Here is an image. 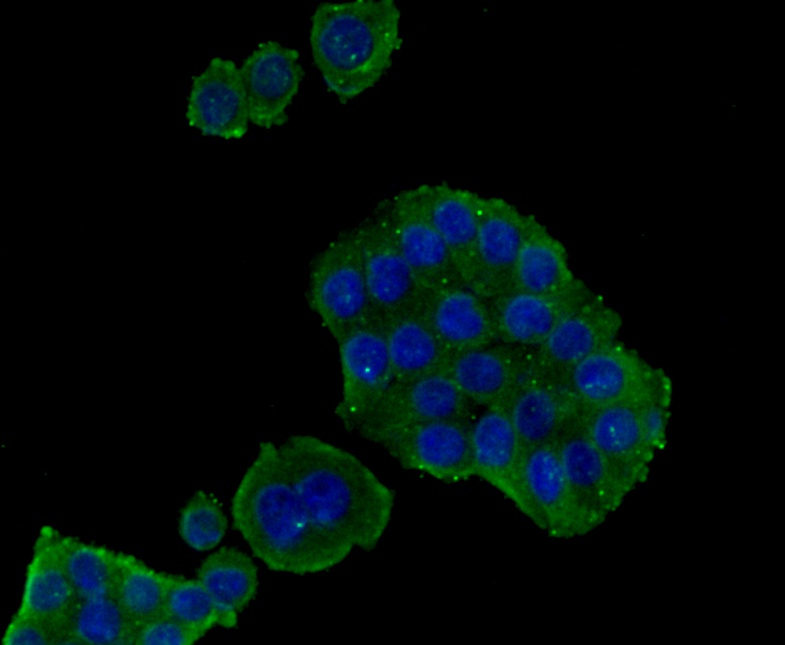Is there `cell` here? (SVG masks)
<instances>
[{"instance_id": "cell-28", "label": "cell", "mask_w": 785, "mask_h": 645, "mask_svg": "<svg viewBox=\"0 0 785 645\" xmlns=\"http://www.w3.org/2000/svg\"><path fill=\"white\" fill-rule=\"evenodd\" d=\"M196 578L222 608L234 614L248 606L259 584L253 560L234 547H222L209 555Z\"/></svg>"}, {"instance_id": "cell-24", "label": "cell", "mask_w": 785, "mask_h": 645, "mask_svg": "<svg viewBox=\"0 0 785 645\" xmlns=\"http://www.w3.org/2000/svg\"><path fill=\"white\" fill-rule=\"evenodd\" d=\"M418 188L430 219L448 249L459 280L471 287L482 196L446 184Z\"/></svg>"}, {"instance_id": "cell-26", "label": "cell", "mask_w": 785, "mask_h": 645, "mask_svg": "<svg viewBox=\"0 0 785 645\" xmlns=\"http://www.w3.org/2000/svg\"><path fill=\"white\" fill-rule=\"evenodd\" d=\"M578 281L569 267L564 246L528 214L508 289L555 295L569 290Z\"/></svg>"}, {"instance_id": "cell-3", "label": "cell", "mask_w": 785, "mask_h": 645, "mask_svg": "<svg viewBox=\"0 0 785 645\" xmlns=\"http://www.w3.org/2000/svg\"><path fill=\"white\" fill-rule=\"evenodd\" d=\"M400 11L393 0L320 3L310 46L327 88L342 102L373 87L400 49Z\"/></svg>"}, {"instance_id": "cell-34", "label": "cell", "mask_w": 785, "mask_h": 645, "mask_svg": "<svg viewBox=\"0 0 785 645\" xmlns=\"http://www.w3.org/2000/svg\"><path fill=\"white\" fill-rule=\"evenodd\" d=\"M1 643L3 645H52L58 644V636L42 620L16 612L4 632Z\"/></svg>"}, {"instance_id": "cell-11", "label": "cell", "mask_w": 785, "mask_h": 645, "mask_svg": "<svg viewBox=\"0 0 785 645\" xmlns=\"http://www.w3.org/2000/svg\"><path fill=\"white\" fill-rule=\"evenodd\" d=\"M357 226L373 316L382 320L416 305L424 288L400 251L383 215L376 208Z\"/></svg>"}, {"instance_id": "cell-18", "label": "cell", "mask_w": 785, "mask_h": 645, "mask_svg": "<svg viewBox=\"0 0 785 645\" xmlns=\"http://www.w3.org/2000/svg\"><path fill=\"white\" fill-rule=\"evenodd\" d=\"M418 307L451 356L498 342L486 299L460 281L425 288Z\"/></svg>"}, {"instance_id": "cell-7", "label": "cell", "mask_w": 785, "mask_h": 645, "mask_svg": "<svg viewBox=\"0 0 785 645\" xmlns=\"http://www.w3.org/2000/svg\"><path fill=\"white\" fill-rule=\"evenodd\" d=\"M668 389H672L671 381L642 397L581 410L577 415L625 496L646 480L655 453L644 428V404Z\"/></svg>"}, {"instance_id": "cell-21", "label": "cell", "mask_w": 785, "mask_h": 645, "mask_svg": "<svg viewBox=\"0 0 785 645\" xmlns=\"http://www.w3.org/2000/svg\"><path fill=\"white\" fill-rule=\"evenodd\" d=\"M496 407L504 411L525 449L554 443L579 413L555 376L533 369Z\"/></svg>"}, {"instance_id": "cell-33", "label": "cell", "mask_w": 785, "mask_h": 645, "mask_svg": "<svg viewBox=\"0 0 785 645\" xmlns=\"http://www.w3.org/2000/svg\"><path fill=\"white\" fill-rule=\"evenodd\" d=\"M202 637L174 617L162 614L138 628L135 645H191Z\"/></svg>"}, {"instance_id": "cell-2", "label": "cell", "mask_w": 785, "mask_h": 645, "mask_svg": "<svg viewBox=\"0 0 785 645\" xmlns=\"http://www.w3.org/2000/svg\"><path fill=\"white\" fill-rule=\"evenodd\" d=\"M278 449L311 516L354 547L374 549L391 520L393 491L355 455L318 437L292 435Z\"/></svg>"}, {"instance_id": "cell-6", "label": "cell", "mask_w": 785, "mask_h": 645, "mask_svg": "<svg viewBox=\"0 0 785 645\" xmlns=\"http://www.w3.org/2000/svg\"><path fill=\"white\" fill-rule=\"evenodd\" d=\"M474 406L444 368L393 381L353 433L377 444L387 434L408 425L444 419L471 420Z\"/></svg>"}, {"instance_id": "cell-15", "label": "cell", "mask_w": 785, "mask_h": 645, "mask_svg": "<svg viewBox=\"0 0 785 645\" xmlns=\"http://www.w3.org/2000/svg\"><path fill=\"white\" fill-rule=\"evenodd\" d=\"M185 117L203 135L240 139L248 131V110L236 64L220 57L193 77Z\"/></svg>"}, {"instance_id": "cell-13", "label": "cell", "mask_w": 785, "mask_h": 645, "mask_svg": "<svg viewBox=\"0 0 785 645\" xmlns=\"http://www.w3.org/2000/svg\"><path fill=\"white\" fill-rule=\"evenodd\" d=\"M239 69L249 121L267 129L286 123L304 76L299 52L277 41L261 42Z\"/></svg>"}, {"instance_id": "cell-31", "label": "cell", "mask_w": 785, "mask_h": 645, "mask_svg": "<svg viewBox=\"0 0 785 645\" xmlns=\"http://www.w3.org/2000/svg\"><path fill=\"white\" fill-rule=\"evenodd\" d=\"M164 614L170 615L204 636L210 629L237 626V614L222 608L196 579L174 575Z\"/></svg>"}, {"instance_id": "cell-17", "label": "cell", "mask_w": 785, "mask_h": 645, "mask_svg": "<svg viewBox=\"0 0 785 645\" xmlns=\"http://www.w3.org/2000/svg\"><path fill=\"white\" fill-rule=\"evenodd\" d=\"M527 217L504 199L482 196L471 288L485 299L508 289Z\"/></svg>"}, {"instance_id": "cell-1", "label": "cell", "mask_w": 785, "mask_h": 645, "mask_svg": "<svg viewBox=\"0 0 785 645\" xmlns=\"http://www.w3.org/2000/svg\"><path fill=\"white\" fill-rule=\"evenodd\" d=\"M231 516L253 555L271 571L323 572L354 548L311 516L271 441L260 443L243 474L232 497Z\"/></svg>"}, {"instance_id": "cell-27", "label": "cell", "mask_w": 785, "mask_h": 645, "mask_svg": "<svg viewBox=\"0 0 785 645\" xmlns=\"http://www.w3.org/2000/svg\"><path fill=\"white\" fill-rule=\"evenodd\" d=\"M138 628L112 596L79 599L59 635V644L135 645Z\"/></svg>"}, {"instance_id": "cell-25", "label": "cell", "mask_w": 785, "mask_h": 645, "mask_svg": "<svg viewBox=\"0 0 785 645\" xmlns=\"http://www.w3.org/2000/svg\"><path fill=\"white\" fill-rule=\"evenodd\" d=\"M380 321L393 381H403L445 368L451 355L430 327L418 303Z\"/></svg>"}, {"instance_id": "cell-22", "label": "cell", "mask_w": 785, "mask_h": 645, "mask_svg": "<svg viewBox=\"0 0 785 645\" xmlns=\"http://www.w3.org/2000/svg\"><path fill=\"white\" fill-rule=\"evenodd\" d=\"M59 534L51 526L40 529L16 611L49 625L58 636V644L60 631L79 600L62 563Z\"/></svg>"}, {"instance_id": "cell-29", "label": "cell", "mask_w": 785, "mask_h": 645, "mask_svg": "<svg viewBox=\"0 0 785 645\" xmlns=\"http://www.w3.org/2000/svg\"><path fill=\"white\" fill-rule=\"evenodd\" d=\"M173 576L147 566L133 555L121 553L112 597L139 628L164 614Z\"/></svg>"}, {"instance_id": "cell-10", "label": "cell", "mask_w": 785, "mask_h": 645, "mask_svg": "<svg viewBox=\"0 0 785 645\" xmlns=\"http://www.w3.org/2000/svg\"><path fill=\"white\" fill-rule=\"evenodd\" d=\"M523 478L528 518L549 536L568 539L599 525L575 497L553 443L525 449Z\"/></svg>"}, {"instance_id": "cell-23", "label": "cell", "mask_w": 785, "mask_h": 645, "mask_svg": "<svg viewBox=\"0 0 785 645\" xmlns=\"http://www.w3.org/2000/svg\"><path fill=\"white\" fill-rule=\"evenodd\" d=\"M553 444L575 497L588 514L601 524L625 497L605 459L577 417Z\"/></svg>"}, {"instance_id": "cell-19", "label": "cell", "mask_w": 785, "mask_h": 645, "mask_svg": "<svg viewBox=\"0 0 785 645\" xmlns=\"http://www.w3.org/2000/svg\"><path fill=\"white\" fill-rule=\"evenodd\" d=\"M475 476L493 486L527 518L529 502L523 478L525 447L500 407H487L472 422Z\"/></svg>"}, {"instance_id": "cell-5", "label": "cell", "mask_w": 785, "mask_h": 645, "mask_svg": "<svg viewBox=\"0 0 785 645\" xmlns=\"http://www.w3.org/2000/svg\"><path fill=\"white\" fill-rule=\"evenodd\" d=\"M578 410L642 397L670 382L634 350L614 341L555 375Z\"/></svg>"}, {"instance_id": "cell-20", "label": "cell", "mask_w": 785, "mask_h": 645, "mask_svg": "<svg viewBox=\"0 0 785 645\" xmlns=\"http://www.w3.org/2000/svg\"><path fill=\"white\" fill-rule=\"evenodd\" d=\"M530 350L502 342L450 356L445 370L478 406L501 405L531 372Z\"/></svg>"}, {"instance_id": "cell-12", "label": "cell", "mask_w": 785, "mask_h": 645, "mask_svg": "<svg viewBox=\"0 0 785 645\" xmlns=\"http://www.w3.org/2000/svg\"><path fill=\"white\" fill-rule=\"evenodd\" d=\"M377 209L387 221L400 251L424 289L460 281L418 187L386 199Z\"/></svg>"}, {"instance_id": "cell-32", "label": "cell", "mask_w": 785, "mask_h": 645, "mask_svg": "<svg viewBox=\"0 0 785 645\" xmlns=\"http://www.w3.org/2000/svg\"><path fill=\"white\" fill-rule=\"evenodd\" d=\"M228 527L219 501L205 491H197L186 503L179 518L181 538L197 551L216 547Z\"/></svg>"}, {"instance_id": "cell-14", "label": "cell", "mask_w": 785, "mask_h": 645, "mask_svg": "<svg viewBox=\"0 0 785 645\" xmlns=\"http://www.w3.org/2000/svg\"><path fill=\"white\" fill-rule=\"evenodd\" d=\"M594 293L578 281L569 290L542 295L507 289L486 299L498 342L532 349L541 344L557 323Z\"/></svg>"}, {"instance_id": "cell-9", "label": "cell", "mask_w": 785, "mask_h": 645, "mask_svg": "<svg viewBox=\"0 0 785 645\" xmlns=\"http://www.w3.org/2000/svg\"><path fill=\"white\" fill-rule=\"evenodd\" d=\"M472 420L444 419L399 428L377 444L404 468L454 483L475 476Z\"/></svg>"}, {"instance_id": "cell-30", "label": "cell", "mask_w": 785, "mask_h": 645, "mask_svg": "<svg viewBox=\"0 0 785 645\" xmlns=\"http://www.w3.org/2000/svg\"><path fill=\"white\" fill-rule=\"evenodd\" d=\"M58 545L63 566L79 599L112 596L121 553L61 534Z\"/></svg>"}, {"instance_id": "cell-8", "label": "cell", "mask_w": 785, "mask_h": 645, "mask_svg": "<svg viewBox=\"0 0 785 645\" xmlns=\"http://www.w3.org/2000/svg\"><path fill=\"white\" fill-rule=\"evenodd\" d=\"M342 392L336 416L350 432L369 415L393 382L381 321L375 316L338 341Z\"/></svg>"}, {"instance_id": "cell-16", "label": "cell", "mask_w": 785, "mask_h": 645, "mask_svg": "<svg viewBox=\"0 0 785 645\" xmlns=\"http://www.w3.org/2000/svg\"><path fill=\"white\" fill-rule=\"evenodd\" d=\"M619 314L594 294L564 316L538 346L529 349L533 370L555 376L616 341Z\"/></svg>"}, {"instance_id": "cell-4", "label": "cell", "mask_w": 785, "mask_h": 645, "mask_svg": "<svg viewBox=\"0 0 785 645\" xmlns=\"http://www.w3.org/2000/svg\"><path fill=\"white\" fill-rule=\"evenodd\" d=\"M307 298L336 341L373 316L357 225L340 233L315 257Z\"/></svg>"}]
</instances>
